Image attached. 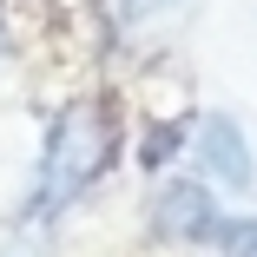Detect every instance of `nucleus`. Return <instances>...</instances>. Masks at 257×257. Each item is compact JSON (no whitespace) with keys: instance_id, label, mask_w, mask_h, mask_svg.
<instances>
[{"instance_id":"3","label":"nucleus","mask_w":257,"mask_h":257,"mask_svg":"<svg viewBox=\"0 0 257 257\" xmlns=\"http://www.w3.org/2000/svg\"><path fill=\"white\" fill-rule=\"evenodd\" d=\"M191 159L204 165L211 185H224V191H237V198L257 185V152H250V139H244V125H237L231 112H204V119L191 125Z\"/></svg>"},{"instance_id":"6","label":"nucleus","mask_w":257,"mask_h":257,"mask_svg":"<svg viewBox=\"0 0 257 257\" xmlns=\"http://www.w3.org/2000/svg\"><path fill=\"white\" fill-rule=\"evenodd\" d=\"M0 53H7V33H0Z\"/></svg>"},{"instance_id":"1","label":"nucleus","mask_w":257,"mask_h":257,"mask_svg":"<svg viewBox=\"0 0 257 257\" xmlns=\"http://www.w3.org/2000/svg\"><path fill=\"white\" fill-rule=\"evenodd\" d=\"M119 139H125V125H119V112H112V99H99V92L73 99V106L53 119L46 145H40V172H33L27 218H60L66 204H79L99 178L112 172Z\"/></svg>"},{"instance_id":"4","label":"nucleus","mask_w":257,"mask_h":257,"mask_svg":"<svg viewBox=\"0 0 257 257\" xmlns=\"http://www.w3.org/2000/svg\"><path fill=\"white\" fill-rule=\"evenodd\" d=\"M185 7H191V0H119V27L139 33V40H152V33H165Z\"/></svg>"},{"instance_id":"5","label":"nucleus","mask_w":257,"mask_h":257,"mask_svg":"<svg viewBox=\"0 0 257 257\" xmlns=\"http://www.w3.org/2000/svg\"><path fill=\"white\" fill-rule=\"evenodd\" d=\"M211 244H218V257H257V218H224Z\"/></svg>"},{"instance_id":"2","label":"nucleus","mask_w":257,"mask_h":257,"mask_svg":"<svg viewBox=\"0 0 257 257\" xmlns=\"http://www.w3.org/2000/svg\"><path fill=\"white\" fill-rule=\"evenodd\" d=\"M218 224H224V204L198 178H165L159 191H152V237H159V244L198 250V244L218 237Z\"/></svg>"}]
</instances>
